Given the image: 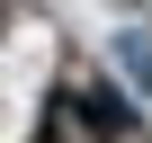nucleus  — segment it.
Segmentation results:
<instances>
[{
	"label": "nucleus",
	"instance_id": "obj_1",
	"mask_svg": "<svg viewBox=\"0 0 152 143\" xmlns=\"http://www.w3.org/2000/svg\"><path fill=\"white\" fill-rule=\"evenodd\" d=\"M116 63H125V81H134V90H152V36H125Z\"/></svg>",
	"mask_w": 152,
	"mask_h": 143
}]
</instances>
